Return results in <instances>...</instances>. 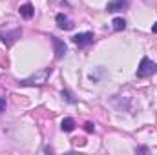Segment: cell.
<instances>
[{
  "mask_svg": "<svg viewBox=\"0 0 157 155\" xmlns=\"http://www.w3.org/2000/svg\"><path fill=\"white\" fill-rule=\"evenodd\" d=\"M49 75H51V70H49V68H42L37 73H33L31 77L22 78L18 84H20V86H42V84L48 82V77H49Z\"/></svg>",
  "mask_w": 157,
  "mask_h": 155,
  "instance_id": "cell-1",
  "label": "cell"
},
{
  "mask_svg": "<svg viewBox=\"0 0 157 155\" xmlns=\"http://www.w3.org/2000/svg\"><path fill=\"white\" fill-rule=\"evenodd\" d=\"M154 73H157V64L152 62L148 57H144V59L141 60L139 68H137V77L146 78V77H150V75H154Z\"/></svg>",
  "mask_w": 157,
  "mask_h": 155,
  "instance_id": "cell-2",
  "label": "cell"
},
{
  "mask_svg": "<svg viewBox=\"0 0 157 155\" xmlns=\"http://www.w3.org/2000/svg\"><path fill=\"white\" fill-rule=\"evenodd\" d=\"M20 33H22V29H13L11 33H4V35L0 33V40H2V42H4L6 46H11V44H13L15 40L20 37Z\"/></svg>",
  "mask_w": 157,
  "mask_h": 155,
  "instance_id": "cell-3",
  "label": "cell"
},
{
  "mask_svg": "<svg viewBox=\"0 0 157 155\" xmlns=\"http://www.w3.org/2000/svg\"><path fill=\"white\" fill-rule=\"evenodd\" d=\"M51 42H53V46H55V57H57V59H62L64 53H66V44L60 39H57V37H51Z\"/></svg>",
  "mask_w": 157,
  "mask_h": 155,
  "instance_id": "cell-4",
  "label": "cell"
},
{
  "mask_svg": "<svg viewBox=\"0 0 157 155\" xmlns=\"http://www.w3.org/2000/svg\"><path fill=\"white\" fill-rule=\"evenodd\" d=\"M124 7H128V0H112V2H108L106 11L115 13V11H121V9H124Z\"/></svg>",
  "mask_w": 157,
  "mask_h": 155,
  "instance_id": "cell-5",
  "label": "cell"
},
{
  "mask_svg": "<svg viewBox=\"0 0 157 155\" xmlns=\"http://www.w3.org/2000/svg\"><path fill=\"white\" fill-rule=\"evenodd\" d=\"M93 39V33H78L73 37V42L77 44L78 47H82V46H86V44H90Z\"/></svg>",
  "mask_w": 157,
  "mask_h": 155,
  "instance_id": "cell-6",
  "label": "cell"
},
{
  "mask_svg": "<svg viewBox=\"0 0 157 155\" xmlns=\"http://www.w3.org/2000/svg\"><path fill=\"white\" fill-rule=\"evenodd\" d=\"M57 26H59L60 29H71V28H73V24L68 20V17H64L62 13L57 15Z\"/></svg>",
  "mask_w": 157,
  "mask_h": 155,
  "instance_id": "cell-7",
  "label": "cell"
},
{
  "mask_svg": "<svg viewBox=\"0 0 157 155\" xmlns=\"http://www.w3.org/2000/svg\"><path fill=\"white\" fill-rule=\"evenodd\" d=\"M18 11H20V15H22L24 18H28V20H29V18L33 17V13H35V9H33V6H31V4H24V6H20V9H18Z\"/></svg>",
  "mask_w": 157,
  "mask_h": 155,
  "instance_id": "cell-8",
  "label": "cell"
},
{
  "mask_svg": "<svg viewBox=\"0 0 157 155\" xmlns=\"http://www.w3.org/2000/svg\"><path fill=\"white\" fill-rule=\"evenodd\" d=\"M60 128H62V131H73L75 130V120L71 119V117H66L64 120H62V124H60Z\"/></svg>",
  "mask_w": 157,
  "mask_h": 155,
  "instance_id": "cell-9",
  "label": "cell"
},
{
  "mask_svg": "<svg viewBox=\"0 0 157 155\" xmlns=\"http://www.w3.org/2000/svg\"><path fill=\"white\" fill-rule=\"evenodd\" d=\"M113 29L115 31H122L124 28H126V22H124V18H121V17H117V18H113Z\"/></svg>",
  "mask_w": 157,
  "mask_h": 155,
  "instance_id": "cell-10",
  "label": "cell"
},
{
  "mask_svg": "<svg viewBox=\"0 0 157 155\" xmlns=\"http://www.w3.org/2000/svg\"><path fill=\"white\" fill-rule=\"evenodd\" d=\"M84 130H86V131H88V133H91V131H93V130H95V126H93V124H91V122H86V124H84Z\"/></svg>",
  "mask_w": 157,
  "mask_h": 155,
  "instance_id": "cell-11",
  "label": "cell"
},
{
  "mask_svg": "<svg viewBox=\"0 0 157 155\" xmlns=\"http://www.w3.org/2000/svg\"><path fill=\"white\" fill-rule=\"evenodd\" d=\"M4 110H6V100H4V99L0 97V113H2Z\"/></svg>",
  "mask_w": 157,
  "mask_h": 155,
  "instance_id": "cell-12",
  "label": "cell"
},
{
  "mask_svg": "<svg viewBox=\"0 0 157 155\" xmlns=\"http://www.w3.org/2000/svg\"><path fill=\"white\" fill-rule=\"evenodd\" d=\"M152 33H157V22L152 26Z\"/></svg>",
  "mask_w": 157,
  "mask_h": 155,
  "instance_id": "cell-13",
  "label": "cell"
}]
</instances>
